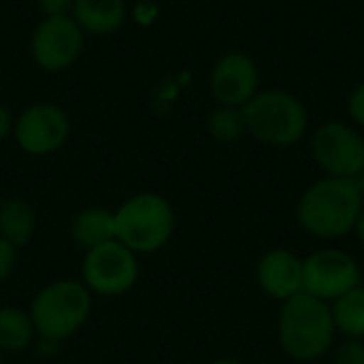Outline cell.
I'll list each match as a JSON object with an SVG mask.
<instances>
[{"label":"cell","mask_w":364,"mask_h":364,"mask_svg":"<svg viewBox=\"0 0 364 364\" xmlns=\"http://www.w3.org/2000/svg\"><path fill=\"white\" fill-rule=\"evenodd\" d=\"M363 211V196L352 179L328 177L301 198L299 220L316 237L335 239L356 226Z\"/></svg>","instance_id":"obj_1"},{"label":"cell","mask_w":364,"mask_h":364,"mask_svg":"<svg viewBox=\"0 0 364 364\" xmlns=\"http://www.w3.org/2000/svg\"><path fill=\"white\" fill-rule=\"evenodd\" d=\"M333 337V311L324 301L307 292H299L286 301L279 318V341L290 356L314 360L331 348Z\"/></svg>","instance_id":"obj_2"},{"label":"cell","mask_w":364,"mask_h":364,"mask_svg":"<svg viewBox=\"0 0 364 364\" xmlns=\"http://www.w3.org/2000/svg\"><path fill=\"white\" fill-rule=\"evenodd\" d=\"M173 226V209L158 194H136L115 213V239L134 254H149L166 245Z\"/></svg>","instance_id":"obj_3"},{"label":"cell","mask_w":364,"mask_h":364,"mask_svg":"<svg viewBox=\"0 0 364 364\" xmlns=\"http://www.w3.org/2000/svg\"><path fill=\"white\" fill-rule=\"evenodd\" d=\"M92 299L85 286L77 282H55L43 288L30 309L34 331L49 341H62L75 335L87 320Z\"/></svg>","instance_id":"obj_4"},{"label":"cell","mask_w":364,"mask_h":364,"mask_svg":"<svg viewBox=\"0 0 364 364\" xmlns=\"http://www.w3.org/2000/svg\"><path fill=\"white\" fill-rule=\"evenodd\" d=\"M245 128L264 143L271 145H292L307 128L305 107L290 94L269 90L256 94L243 105Z\"/></svg>","instance_id":"obj_5"},{"label":"cell","mask_w":364,"mask_h":364,"mask_svg":"<svg viewBox=\"0 0 364 364\" xmlns=\"http://www.w3.org/2000/svg\"><path fill=\"white\" fill-rule=\"evenodd\" d=\"M83 279L90 290L102 296H117L130 290L139 277V262L132 250L122 245L117 239L98 245L85 254Z\"/></svg>","instance_id":"obj_6"},{"label":"cell","mask_w":364,"mask_h":364,"mask_svg":"<svg viewBox=\"0 0 364 364\" xmlns=\"http://www.w3.org/2000/svg\"><path fill=\"white\" fill-rule=\"evenodd\" d=\"M358 284V267L352 256L339 250H324L303 262V292L331 301L354 290Z\"/></svg>","instance_id":"obj_7"},{"label":"cell","mask_w":364,"mask_h":364,"mask_svg":"<svg viewBox=\"0 0 364 364\" xmlns=\"http://www.w3.org/2000/svg\"><path fill=\"white\" fill-rule=\"evenodd\" d=\"M314 154L331 177L354 179L364 166L363 136L343 124L322 126L314 136Z\"/></svg>","instance_id":"obj_8"},{"label":"cell","mask_w":364,"mask_h":364,"mask_svg":"<svg viewBox=\"0 0 364 364\" xmlns=\"http://www.w3.org/2000/svg\"><path fill=\"white\" fill-rule=\"evenodd\" d=\"M81 45H83L81 28L73 19L62 15V17H47L38 26V30L34 32L32 51L43 68L62 70L77 60Z\"/></svg>","instance_id":"obj_9"},{"label":"cell","mask_w":364,"mask_h":364,"mask_svg":"<svg viewBox=\"0 0 364 364\" xmlns=\"http://www.w3.org/2000/svg\"><path fill=\"white\" fill-rule=\"evenodd\" d=\"M17 143L34 156H45L64 145L68 136L66 115L51 105H36L28 109L17 122Z\"/></svg>","instance_id":"obj_10"},{"label":"cell","mask_w":364,"mask_h":364,"mask_svg":"<svg viewBox=\"0 0 364 364\" xmlns=\"http://www.w3.org/2000/svg\"><path fill=\"white\" fill-rule=\"evenodd\" d=\"M256 87L258 70L252 58L243 53H230L215 64L211 75V90L224 107L245 105L256 96Z\"/></svg>","instance_id":"obj_11"},{"label":"cell","mask_w":364,"mask_h":364,"mask_svg":"<svg viewBox=\"0 0 364 364\" xmlns=\"http://www.w3.org/2000/svg\"><path fill=\"white\" fill-rule=\"evenodd\" d=\"M258 279L267 294L279 301L303 292V260L292 252L275 250L267 254L258 264Z\"/></svg>","instance_id":"obj_12"},{"label":"cell","mask_w":364,"mask_h":364,"mask_svg":"<svg viewBox=\"0 0 364 364\" xmlns=\"http://www.w3.org/2000/svg\"><path fill=\"white\" fill-rule=\"evenodd\" d=\"M70 235L75 243L87 252L115 241V213L107 209H85L75 215L70 224Z\"/></svg>","instance_id":"obj_13"},{"label":"cell","mask_w":364,"mask_h":364,"mask_svg":"<svg viewBox=\"0 0 364 364\" xmlns=\"http://www.w3.org/2000/svg\"><path fill=\"white\" fill-rule=\"evenodd\" d=\"M75 15L87 32L109 34L119 28L126 11L122 0H77Z\"/></svg>","instance_id":"obj_14"},{"label":"cell","mask_w":364,"mask_h":364,"mask_svg":"<svg viewBox=\"0 0 364 364\" xmlns=\"http://www.w3.org/2000/svg\"><path fill=\"white\" fill-rule=\"evenodd\" d=\"M34 209L23 200H6L0 207V237L15 250L26 245L34 232Z\"/></svg>","instance_id":"obj_15"},{"label":"cell","mask_w":364,"mask_h":364,"mask_svg":"<svg viewBox=\"0 0 364 364\" xmlns=\"http://www.w3.org/2000/svg\"><path fill=\"white\" fill-rule=\"evenodd\" d=\"M34 333L36 331L28 314L15 307L0 309V350L19 352L30 346Z\"/></svg>","instance_id":"obj_16"},{"label":"cell","mask_w":364,"mask_h":364,"mask_svg":"<svg viewBox=\"0 0 364 364\" xmlns=\"http://www.w3.org/2000/svg\"><path fill=\"white\" fill-rule=\"evenodd\" d=\"M333 322L335 328L341 333L363 339L364 337V290H350L343 296L337 299L335 309H333Z\"/></svg>","instance_id":"obj_17"},{"label":"cell","mask_w":364,"mask_h":364,"mask_svg":"<svg viewBox=\"0 0 364 364\" xmlns=\"http://www.w3.org/2000/svg\"><path fill=\"white\" fill-rule=\"evenodd\" d=\"M209 130L220 141H235L247 128H245L243 113L237 107H220L209 117Z\"/></svg>","instance_id":"obj_18"},{"label":"cell","mask_w":364,"mask_h":364,"mask_svg":"<svg viewBox=\"0 0 364 364\" xmlns=\"http://www.w3.org/2000/svg\"><path fill=\"white\" fill-rule=\"evenodd\" d=\"M335 364H364V343L358 339H352V341H346L339 352H337V358Z\"/></svg>","instance_id":"obj_19"},{"label":"cell","mask_w":364,"mask_h":364,"mask_svg":"<svg viewBox=\"0 0 364 364\" xmlns=\"http://www.w3.org/2000/svg\"><path fill=\"white\" fill-rule=\"evenodd\" d=\"M15 267V247L0 237V282L11 275Z\"/></svg>","instance_id":"obj_20"},{"label":"cell","mask_w":364,"mask_h":364,"mask_svg":"<svg viewBox=\"0 0 364 364\" xmlns=\"http://www.w3.org/2000/svg\"><path fill=\"white\" fill-rule=\"evenodd\" d=\"M350 115L354 122L364 126V85H360L352 96H350Z\"/></svg>","instance_id":"obj_21"},{"label":"cell","mask_w":364,"mask_h":364,"mask_svg":"<svg viewBox=\"0 0 364 364\" xmlns=\"http://www.w3.org/2000/svg\"><path fill=\"white\" fill-rule=\"evenodd\" d=\"M38 4L49 17H62L70 9L73 0H38Z\"/></svg>","instance_id":"obj_22"},{"label":"cell","mask_w":364,"mask_h":364,"mask_svg":"<svg viewBox=\"0 0 364 364\" xmlns=\"http://www.w3.org/2000/svg\"><path fill=\"white\" fill-rule=\"evenodd\" d=\"M11 130V115L4 107H0V139H4Z\"/></svg>","instance_id":"obj_23"},{"label":"cell","mask_w":364,"mask_h":364,"mask_svg":"<svg viewBox=\"0 0 364 364\" xmlns=\"http://www.w3.org/2000/svg\"><path fill=\"white\" fill-rule=\"evenodd\" d=\"M352 181L356 183V188H358L360 196H363V198H364V166H363V168H360V173H358V175H356V177H354Z\"/></svg>","instance_id":"obj_24"},{"label":"cell","mask_w":364,"mask_h":364,"mask_svg":"<svg viewBox=\"0 0 364 364\" xmlns=\"http://www.w3.org/2000/svg\"><path fill=\"white\" fill-rule=\"evenodd\" d=\"M356 230H358V235H360V239H363V243H364V209L360 211V215H358V222H356Z\"/></svg>","instance_id":"obj_25"},{"label":"cell","mask_w":364,"mask_h":364,"mask_svg":"<svg viewBox=\"0 0 364 364\" xmlns=\"http://www.w3.org/2000/svg\"><path fill=\"white\" fill-rule=\"evenodd\" d=\"M213 364H241V363H237V360H228V358H224V360H215Z\"/></svg>","instance_id":"obj_26"},{"label":"cell","mask_w":364,"mask_h":364,"mask_svg":"<svg viewBox=\"0 0 364 364\" xmlns=\"http://www.w3.org/2000/svg\"><path fill=\"white\" fill-rule=\"evenodd\" d=\"M0 364H2V350H0Z\"/></svg>","instance_id":"obj_27"}]
</instances>
